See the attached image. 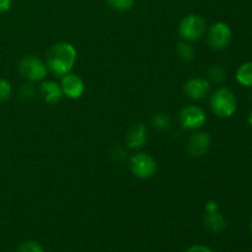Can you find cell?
<instances>
[{"instance_id": "obj_21", "label": "cell", "mask_w": 252, "mask_h": 252, "mask_svg": "<svg viewBox=\"0 0 252 252\" xmlns=\"http://www.w3.org/2000/svg\"><path fill=\"white\" fill-rule=\"evenodd\" d=\"M17 252H44V250L36 241H25L17 248Z\"/></svg>"}, {"instance_id": "obj_5", "label": "cell", "mask_w": 252, "mask_h": 252, "mask_svg": "<svg viewBox=\"0 0 252 252\" xmlns=\"http://www.w3.org/2000/svg\"><path fill=\"white\" fill-rule=\"evenodd\" d=\"M19 71L30 83H39L46 78L47 65L36 56H25L19 63Z\"/></svg>"}, {"instance_id": "obj_19", "label": "cell", "mask_w": 252, "mask_h": 252, "mask_svg": "<svg viewBox=\"0 0 252 252\" xmlns=\"http://www.w3.org/2000/svg\"><path fill=\"white\" fill-rule=\"evenodd\" d=\"M12 95V86L6 79H0V102L7 101Z\"/></svg>"}, {"instance_id": "obj_24", "label": "cell", "mask_w": 252, "mask_h": 252, "mask_svg": "<svg viewBox=\"0 0 252 252\" xmlns=\"http://www.w3.org/2000/svg\"><path fill=\"white\" fill-rule=\"evenodd\" d=\"M12 0H0V14L9 11Z\"/></svg>"}, {"instance_id": "obj_6", "label": "cell", "mask_w": 252, "mask_h": 252, "mask_svg": "<svg viewBox=\"0 0 252 252\" xmlns=\"http://www.w3.org/2000/svg\"><path fill=\"white\" fill-rule=\"evenodd\" d=\"M233 32L230 26L223 21H218L209 27L207 32V42L214 51H223L230 44Z\"/></svg>"}, {"instance_id": "obj_18", "label": "cell", "mask_w": 252, "mask_h": 252, "mask_svg": "<svg viewBox=\"0 0 252 252\" xmlns=\"http://www.w3.org/2000/svg\"><path fill=\"white\" fill-rule=\"evenodd\" d=\"M106 1L116 11H128L134 6L135 0H106Z\"/></svg>"}, {"instance_id": "obj_11", "label": "cell", "mask_w": 252, "mask_h": 252, "mask_svg": "<svg viewBox=\"0 0 252 252\" xmlns=\"http://www.w3.org/2000/svg\"><path fill=\"white\" fill-rule=\"evenodd\" d=\"M38 94L42 97V100L46 103H49V105H56V103H58L59 101L62 100V97L64 96L61 84L52 80L43 81V83L39 85Z\"/></svg>"}, {"instance_id": "obj_23", "label": "cell", "mask_w": 252, "mask_h": 252, "mask_svg": "<svg viewBox=\"0 0 252 252\" xmlns=\"http://www.w3.org/2000/svg\"><path fill=\"white\" fill-rule=\"evenodd\" d=\"M187 252H213L209 248L204 245H194L192 248H189Z\"/></svg>"}, {"instance_id": "obj_13", "label": "cell", "mask_w": 252, "mask_h": 252, "mask_svg": "<svg viewBox=\"0 0 252 252\" xmlns=\"http://www.w3.org/2000/svg\"><path fill=\"white\" fill-rule=\"evenodd\" d=\"M204 225L207 226V229L213 233H220L225 229L226 221L225 218L221 216L219 212H212V213H207L204 217Z\"/></svg>"}, {"instance_id": "obj_26", "label": "cell", "mask_w": 252, "mask_h": 252, "mask_svg": "<svg viewBox=\"0 0 252 252\" xmlns=\"http://www.w3.org/2000/svg\"><path fill=\"white\" fill-rule=\"evenodd\" d=\"M248 122H249V126L252 128V111L250 112V115H249V118H248Z\"/></svg>"}, {"instance_id": "obj_16", "label": "cell", "mask_w": 252, "mask_h": 252, "mask_svg": "<svg viewBox=\"0 0 252 252\" xmlns=\"http://www.w3.org/2000/svg\"><path fill=\"white\" fill-rule=\"evenodd\" d=\"M152 126L158 130H166L171 126V120L165 113H157L152 117Z\"/></svg>"}, {"instance_id": "obj_1", "label": "cell", "mask_w": 252, "mask_h": 252, "mask_svg": "<svg viewBox=\"0 0 252 252\" xmlns=\"http://www.w3.org/2000/svg\"><path fill=\"white\" fill-rule=\"evenodd\" d=\"M75 47L69 42H58L48 49L46 56L47 69L53 75L63 78L73 70L76 63Z\"/></svg>"}, {"instance_id": "obj_14", "label": "cell", "mask_w": 252, "mask_h": 252, "mask_svg": "<svg viewBox=\"0 0 252 252\" xmlns=\"http://www.w3.org/2000/svg\"><path fill=\"white\" fill-rule=\"evenodd\" d=\"M236 81L245 88H252V61L243 63L235 74Z\"/></svg>"}, {"instance_id": "obj_20", "label": "cell", "mask_w": 252, "mask_h": 252, "mask_svg": "<svg viewBox=\"0 0 252 252\" xmlns=\"http://www.w3.org/2000/svg\"><path fill=\"white\" fill-rule=\"evenodd\" d=\"M20 97L24 98V100H31L32 97L36 94V89H34L33 84L27 81V83L22 84L21 88H20Z\"/></svg>"}, {"instance_id": "obj_12", "label": "cell", "mask_w": 252, "mask_h": 252, "mask_svg": "<svg viewBox=\"0 0 252 252\" xmlns=\"http://www.w3.org/2000/svg\"><path fill=\"white\" fill-rule=\"evenodd\" d=\"M148 129L144 125H135L126 135V144L129 149L138 150L147 143Z\"/></svg>"}, {"instance_id": "obj_27", "label": "cell", "mask_w": 252, "mask_h": 252, "mask_svg": "<svg viewBox=\"0 0 252 252\" xmlns=\"http://www.w3.org/2000/svg\"><path fill=\"white\" fill-rule=\"evenodd\" d=\"M250 229H251V233H252V220H251V224H250Z\"/></svg>"}, {"instance_id": "obj_10", "label": "cell", "mask_w": 252, "mask_h": 252, "mask_svg": "<svg viewBox=\"0 0 252 252\" xmlns=\"http://www.w3.org/2000/svg\"><path fill=\"white\" fill-rule=\"evenodd\" d=\"M62 90H63L64 96L71 100H76L83 96L84 91H85V84H84L83 79L76 74H66L62 78Z\"/></svg>"}, {"instance_id": "obj_28", "label": "cell", "mask_w": 252, "mask_h": 252, "mask_svg": "<svg viewBox=\"0 0 252 252\" xmlns=\"http://www.w3.org/2000/svg\"><path fill=\"white\" fill-rule=\"evenodd\" d=\"M251 97H252V94H251Z\"/></svg>"}, {"instance_id": "obj_4", "label": "cell", "mask_w": 252, "mask_h": 252, "mask_svg": "<svg viewBox=\"0 0 252 252\" xmlns=\"http://www.w3.org/2000/svg\"><path fill=\"white\" fill-rule=\"evenodd\" d=\"M129 169L135 177L148 180L158 171V162L148 153H135L129 159Z\"/></svg>"}, {"instance_id": "obj_3", "label": "cell", "mask_w": 252, "mask_h": 252, "mask_svg": "<svg viewBox=\"0 0 252 252\" xmlns=\"http://www.w3.org/2000/svg\"><path fill=\"white\" fill-rule=\"evenodd\" d=\"M207 32V24L202 16L197 14H189L181 20L179 25V36L182 41H199Z\"/></svg>"}, {"instance_id": "obj_15", "label": "cell", "mask_w": 252, "mask_h": 252, "mask_svg": "<svg viewBox=\"0 0 252 252\" xmlns=\"http://www.w3.org/2000/svg\"><path fill=\"white\" fill-rule=\"evenodd\" d=\"M176 52L179 58L184 62H191L193 61L194 57H196V49L192 46L191 42L181 41L177 44Z\"/></svg>"}, {"instance_id": "obj_25", "label": "cell", "mask_w": 252, "mask_h": 252, "mask_svg": "<svg viewBox=\"0 0 252 252\" xmlns=\"http://www.w3.org/2000/svg\"><path fill=\"white\" fill-rule=\"evenodd\" d=\"M219 204L217 203L216 201H209L208 203L206 204V211L207 213H212V212H218Z\"/></svg>"}, {"instance_id": "obj_8", "label": "cell", "mask_w": 252, "mask_h": 252, "mask_svg": "<svg viewBox=\"0 0 252 252\" xmlns=\"http://www.w3.org/2000/svg\"><path fill=\"white\" fill-rule=\"evenodd\" d=\"M211 134L208 132H204V130H198V132L193 133L189 139L187 152L191 157L201 158L208 152L209 148H211Z\"/></svg>"}, {"instance_id": "obj_22", "label": "cell", "mask_w": 252, "mask_h": 252, "mask_svg": "<svg viewBox=\"0 0 252 252\" xmlns=\"http://www.w3.org/2000/svg\"><path fill=\"white\" fill-rule=\"evenodd\" d=\"M111 158H112L115 161H123V160L127 158V150L125 148L120 147V145H116L111 150Z\"/></svg>"}, {"instance_id": "obj_17", "label": "cell", "mask_w": 252, "mask_h": 252, "mask_svg": "<svg viewBox=\"0 0 252 252\" xmlns=\"http://www.w3.org/2000/svg\"><path fill=\"white\" fill-rule=\"evenodd\" d=\"M208 75L212 81H214V83L217 84H221L225 81L226 71L221 65H219V64H214V65H212L211 68H209Z\"/></svg>"}, {"instance_id": "obj_7", "label": "cell", "mask_w": 252, "mask_h": 252, "mask_svg": "<svg viewBox=\"0 0 252 252\" xmlns=\"http://www.w3.org/2000/svg\"><path fill=\"white\" fill-rule=\"evenodd\" d=\"M179 121L185 129L198 130L206 125L207 115L203 108L199 107V106L189 105L185 106L180 111Z\"/></svg>"}, {"instance_id": "obj_9", "label": "cell", "mask_w": 252, "mask_h": 252, "mask_svg": "<svg viewBox=\"0 0 252 252\" xmlns=\"http://www.w3.org/2000/svg\"><path fill=\"white\" fill-rule=\"evenodd\" d=\"M184 91L187 97L191 98V100H203L211 93V83L206 78L196 76V78L189 79L185 84Z\"/></svg>"}, {"instance_id": "obj_2", "label": "cell", "mask_w": 252, "mask_h": 252, "mask_svg": "<svg viewBox=\"0 0 252 252\" xmlns=\"http://www.w3.org/2000/svg\"><path fill=\"white\" fill-rule=\"evenodd\" d=\"M211 110L217 117L230 118L235 115L238 110V100L236 96L230 89L218 88L209 98Z\"/></svg>"}]
</instances>
